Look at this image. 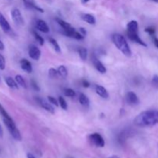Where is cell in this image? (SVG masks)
<instances>
[{
    "mask_svg": "<svg viewBox=\"0 0 158 158\" xmlns=\"http://www.w3.org/2000/svg\"><path fill=\"white\" fill-rule=\"evenodd\" d=\"M0 81H1V78H0Z\"/></svg>",
    "mask_w": 158,
    "mask_h": 158,
    "instance_id": "cell-46",
    "label": "cell"
},
{
    "mask_svg": "<svg viewBox=\"0 0 158 158\" xmlns=\"http://www.w3.org/2000/svg\"><path fill=\"white\" fill-rule=\"evenodd\" d=\"M33 34L34 38H35V40L37 41L38 43L40 44V46H43L44 43H45V41H44L43 38L42 37L41 35H40V34L38 33L37 32L35 31V30H33Z\"/></svg>",
    "mask_w": 158,
    "mask_h": 158,
    "instance_id": "cell-25",
    "label": "cell"
},
{
    "mask_svg": "<svg viewBox=\"0 0 158 158\" xmlns=\"http://www.w3.org/2000/svg\"><path fill=\"white\" fill-rule=\"evenodd\" d=\"M152 84L156 88H158V75H154L152 78Z\"/></svg>",
    "mask_w": 158,
    "mask_h": 158,
    "instance_id": "cell-34",
    "label": "cell"
},
{
    "mask_svg": "<svg viewBox=\"0 0 158 158\" xmlns=\"http://www.w3.org/2000/svg\"><path fill=\"white\" fill-rule=\"evenodd\" d=\"M5 81H6V83L7 84L9 87H10L11 89H19V85L17 82L16 81V79H14L13 78L10 77H7L5 78Z\"/></svg>",
    "mask_w": 158,
    "mask_h": 158,
    "instance_id": "cell-18",
    "label": "cell"
},
{
    "mask_svg": "<svg viewBox=\"0 0 158 158\" xmlns=\"http://www.w3.org/2000/svg\"><path fill=\"white\" fill-rule=\"evenodd\" d=\"M0 27L6 33H9L12 30L9 22L1 13H0Z\"/></svg>",
    "mask_w": 158,
    "mask_h": 158,
    "instance_id": "cell-11",
    "label": "cell"
},
{
    "mask_svg": "<svg viewBox=\"0 0 158 158\" xmlns=\"http://www.w3.org/2000/svg\"><path fill=\"white\" fill-rule=\"evenodd\" d=\"M82 1V2H83V3H86V2H88L89 1V0H81Z\"/></svg>",
    "mask_w": 158,
    "mask_h": 158,
    "instance_id": "cell-41",
    "label": "cell"
},
{
    "mask_svg": "<svg viewBox=\"0 0 158 158\" xmlns=\"http://www.w3.org/2000/svg\"><path fill=\"white\" fill-rule=\"evenodd\" d=\"M82 85H83V87L88 88L90 86V83H89V81L86 80V79H83V80H82Z\"/></svg>",
    "mask_w": 158,
    "mask_h": 158,
    "instance_id": "cell-35",
    "label": "cell"
},
{
    "mask_svg": "<svg viewBox=\"0 0 158 158\" xmlns=\"http://www.w3.org/2000/svg\"><path fill=\"white\" fill-rule=\"evenodd\" d=\"M81 18L84 22L87 23L89 25H95L96 24V18L91 14L89 13H85L81 16Z\"/></svg>",
    "mask_w": 158,
    "mask_h": 158,
    "instance_id": "cell-17",
    "label": "cell"
},
{
    "mask_svg": "<svg viewBox=\"0 0 158 158\" xmlns=\"http://www.w3.org/2000/svg\"><path fill=\"white\" fill-rule=\"evenodd\" d=\"M58 101H59V105H60V106L61 108H62V110H67V108H68V105H67V101H66V100H65L64 98L61 96H59Z\"/></svg>",
    "mask_w": 158,
    "mask_h": 158,
    "instance_id": "cell-26",
    "label": "cell"
},
{
    "mask_svg": "<svg viewBox=\"0 0 158 158\" xmlns=\"http://www.w3.org/2000/svg\"><path fill=\"white\" fill-rule=\"evenodd\" d=\"M6 68V60L2 54H0V69L4 70Z\"/></svg>",
    "mask_w": 158,
    "mask_h": 158,
    "instance_id": "cell-30",
    "label": "cell"
},
{
    "mask_svg": "<svg viewBox=\"0 0 158 158\" xmlns=\"http://www.w3.org/2000/svg\"><path fill=\"white\" fill-rule=\"evenodd\" d=\"M15 79L16 81L17 82L18 85L20 86L21 87L24 88V89H26L27 88V84H26V82L25 79L23 78L21 75H16L15 77Z\"/></svg>",
    "mask_w": 158,
    "mask_h": 158,
    "instance_id": "cell-22",
    "label": "cell"
},
{
    "mask_svg": "<svg viewBox=\"0 0 158 158\" xmlns=\"http://www.w3.org/2000/svg\"><path fill=\"white\" fill-rule=\"evenodd\" d=\"M89 140L92 144L97 147H103L104 145H105L104 139L100 133H92L89 136Z\"/></svg>",
    "mask_w": 158,
    "mask_h": 158,
    "instance_id": "cell-4",
    "label": "cell"
},
{
    "mask_svg": "<svg viewBox=\"0 0 158 158\" xmlns=\"http://www.w3.org/2000/svg\"><path fill=\"white\" fill-rule=\"evenodd\" d=\"M95 91H96V94L99 95L100 97L103 98V99H108L109 97L108 91H107L106 88L103 87V86L100 85L95 86Z\"/></svg>",
    "mask_w": 158,
    "mask_h": 158,
    "instance_id": "cell-15",
    "label": "cell"
},
{
    "mask_svg": "<svg viewBox=\"0 0 158 158\" xmlns=\"http://www.w3.org/2000/svg\"><path fill=\"white\" fill-rule=\"evenodd\" d=\"M48 100H49V102H50L51 104H52V105H55L56 106H60V105H59V101L56 100V99H55V97H53V96H49Z\"/></svg>",
    "mask_w": 158,
    "mask_h": 158,
    "instance_id": "cell-31",
    "label": "cell"
},
{
    "mask_svg": "<svg viewBox=\"0 0 158 158\" xmlns=\"http://www.w3.org/2000/svg\"><path fill=\"white\" fill-rule=\"evenodd\" d=\"M11 16L12 19L17 26H23L24 25V19L22 16V13L19 11V9L14 8L11 11Z\"/></svg>",
    "mask_w": 158,
    "mask_h": 158,
    "instance_id": "cell-5",
    "label": "cell"
},
{
    "mask_svg": "<svg viewBox=\"0 0 158 158\" xmlns=\"http://www.w3.org/2000/svg\"><path fill=\"white\" fill-rule=\"evenodd\" d=\"M20 67L23 71H25L26 73H31L33 72V67L32 63L29 62L26 59H22L19 62Z\"/></svg>",
    "mask_w": 158,
    "mask_h": 158,
    "instance_id": "cell-12",
    "label": "cell"
},
{
    "mask_svg": "<svg viewBox=\"0 0 158 158\" xmlns=\"http://www.w3.org/2000/svg\"><path fill=\"white\" fill-rule=\"evenodd\" d=\"M3 122H4L6 127H7L8 130L9 131L12 137L18 141H21L22 140V135H21L20 131L17 128L16 125L14 123L13 119H3Z\"/></svg>",
    "mask_w": 158,
    "mask_h": 158,
    "instance_id": "cell-3",
    "label": "cell"
},
{
    "mask_svg": "<svg viewBox=\"0 0 158 158\" xmlns=\"http://www.w3.org/2000/svg\"><path fill=\"white\" fill-rule=\"evenodd\" d=\"M79 102L82 106L86 107V108H87V107L89 106V99L87 97V96L86 94H83V93L79 94Z\"/></svg>",
    "mask_w": 158,
    "mask_h": 158,
    "instance_id": "cell-19",
    "label": "cell"
},
{
    "mask_svg": "<svg viewBox=\"0 0 158 158\" xmlns=\"http://www.w3.org/2000/svg\"><path fill=\"white\" fill-rule=\"evenodd\" d=\"M56 23H58V25L62 28L63 31L68 30V29H69L70 28H72L70 24H69V23L66 22V21H64L63 19H60V18H56Z\"/></svg>",
    "mask_w": 158,
    "mask_h": 158,
    "instance_id": "cell-20",
    "label": "cell"
},
{
    "mask_svg": "<svg viewBox=\"0 0 158 158\" xmlns=\"http://www.w3.org/2000/svg\"><path fill=\"white\" fill-rule=\"evenodd\" d=\"M78 52H79V56L82 60L83 61L86 60V59H87V55H88V51L86 49L83 48V47H81V48L79 49Z\"/></svg>",
    "mask_w": 158,
    "mask_h": 158,
    "instance_id": "cell-24",
    "label": "cell"
},
{
    "mask_svg": "<svg viewBox=\"0 0 158 158\" xmlns=\"http://www.w3.org/2000/svg\"><path fill=\"white\" fill-rule=\"evenodd\" d=\"M145 32L146 33H147L150 34L151 36H154V35H155V33H156V30H155V29H154V27L150 26V27L146 28Z\"/></svg>",
    "mask_w": 158,
    "mask_h": 158,
    "instance_id": "cell-32",
    "label": "cell"
},
{
    "mask_svg": "<svg viewBox=\"0 0 158 158\" xmlns=\"http://www.w3.org/2000/svg\"><path fill=\"white\" fill-rule=\"evenodd\" d=\"M127 36H128V38H129L131 41L134 42V43L139 44L140 46H144V47H147V45L146 44L145 42L143 41V40L140 38L139 34H128Z\"/></svg>",
    "mask_w": 158,
    "mask_h": 158,
    "instance_id": "cell-16",
    "label": "cell"
},
{
    "mask_svg": "<svg viewBox=\"0 0 158 158\" xmlns=\"http://www.w3.org/2000/svg\"><path fill=\"white\" fill-rule=\"evenodd\" d=\"M79 32L82 34V35H84V36H86V33H86V29H84L83 27L79 28Z\"/></svg>",
    "mask_w": 158,
    "mask_h": 158,
    "instance_id": "cell-36",
    "label": "cell"
},
{
    "mask_svg": "<svg viewBox=\"0 0 158 158\" xmlns=\"http://www.w3.org/2000/svg\"><path fill=\"white\" fill-rule=\"evenodd\" d=\"M24 4H25L26 7H27L28 9H34L36 10L40 13H44V10L42 8L39 7L37 5L35 4V0H23Z\"/></svg>",
    "mask_w": 158,
    "mask_h": 158,
    "instance_id": "cell-14",
    "label": "cell"
},
{
    "mask_svg": "<svg viewBox=\"0 0 158 158\" xmlns=\"http://www.w3.org/2000/svg\"><path fill=\"white\" fill-rule=\"evenodd\" d=\"M108 158H119V157L117 156H116V155H113V156L110 157H108Z\"/></svg>",
    "mask_w": 158,
    "mask_h": 158,
    "instance_id": "cell-42",
    "label": "cell"
},
{
    "mask_svg": "<svg viewBox=\"0 0 158 158\" xmlns=\"http://www.w3.org/2000/svg\"><path fill=\"white\" fill-rule=\"evenodd\" d=\"M151 1H153V2H157V3H158V0H151Z\"/></svg>",
    "mask_w": 158,
    "mask_h": 158,
    "instance_id": "cell-43",
    "label": "cell"
},
{
    "mask_svg": "<svg viewBox=\"0 0 158 158\" xmlns=\"http://www.w3.org/2000/svg\"><path fill=\"white\" fill-rule=\"evenodd\" d=\"M93 63H94V67L96 68V69L99 73H100L101 74H104L106 73V68L96 57L93 58Z\"/></svg>",
    "mask_w": 158,
    "mask_h": 158,
    "instance_id": "cell-13",
    "label": "cell"
},
{
    "mask_svg": "<svg viewBox=\"0 0 158 158\" xmlns=\"http://www.w3.org/2000/svg\"><path fill=\"white\" fill-rule=\"evenodd\" d=\"M0 115L2 116V120L3 119H11V117L9 115L8 113L6 112V110H5V108L2 106L1 103H0Z\"/></svg>",
    "mask_w": 158,
    "mask_h": 158,
    "instance_id": "cell-27",
    "label": "cell"
},
{
    "mask_svg": "<svg viewBox=\"0 0 158 158\" xmlns=\"http://www.w3.org/2000/svg\"><path fill=\"white\" fill-rule=\"evenodd\" d=\"M35 27L38 30L43 33H48L50 32V27L47 25V23L43 19H37L35 21Z\"/></svg>",
    "mask_w": 158,
    "mask_h": 158,
    "instance_id": "cell-10",
    "label": "cell"
},
{
    "mask_svg": "<svg viewBox=\"0 0 158 158\" xmlns=\"http://www.w3.org/2000/svg\"><path fill=\"white\" fill-rule=\"evenodd\" d=\"M27 158H35V157L31 154H27Z\"/></svg>",
    "mask_w": 158,
    "mask_h": 158,
    "instance_id": "cell-40",
    "label": "cell"
},
{
    "mask_svg": "<svg viewBox=\"0 0 158 158\" xmlns=\"http://www.w3.org/2000/svg\"><path fill=\"white\" fill-rule=\"evenodd\" d=\"M67 158H73V157H68Z\"/></svg>",
    "mask_w": 158,
    "mask_h": 158,
    "instance_id": "cell-45",
    "label": "cell"
},
{
    "mask_svg": "<svg viewBox=\"0 0 158 158\" xmlns=\"http://www.w3.org/2000/svg\"><path fill=\"white\" fill-rule=\"evenodd\" d=\"M48 40H49V42L50 43V44L52 45V48L54 49V50L56 51V52H58V53L61 52L60 46L59 43H57V41H56L55 39H53V38H52V37H50L48 39Z\"/></svg>",
    "mask_w": 158,
    "mask_h": 158,
    "instance_id": "cell-23",
    "label": "cell"
},
{
    "mask_svg": "<svg viewBox=\"0 0 158 158\" xmlns=\"http://www.w3.org/2000/svg\"><path fill=\"white\" fill-rule=\"evenodd\" d=\"M46 1H48V2H52V0H46Z\"/></svg>",
    "mask_w": 158,
    "mask_h": 158,
    "instance_id": "cell-44",
    "label": "cell"
},
{
    "mask_svg": "<svg viewBox=\"0 0 158 158\" xmlns=\"http://www.w3.org/2000/svg\"><path fill=\"white\" fill-rule=\"evenodd\" d=\"M35 100H36V102L38 103V104L41 106L42 108H43L44 110H46V111H48L49 113H52V114H54L55 108L52 106V104L50 103V102H47L44 99H42V98L40 97L35 98Z\"/></svg>",
    "mask_w": 158,
    "mask_h": 158,
    "instance_id": "cell-6",
    "label": "cell"
},
{
    "mask_svg": "<svg viewBox=\"0 0 158 158\" xmlns=\"http://www.w3.org/2000/svg\"><path fill=\"white\" fill-rule=\"evenodd\" d=\"M126 100H127V103L132 106H137L140 103V100L137 95L134 92L132 91L127 93V95H126Z\"/></svg>",
    "mask_w": 158,
    "mask_h": 158,
    "instance_id": "cell-7",
    "label": "cell"
},
{
    "mask_svg": "<svg viewBox=\"0 0 158 158\" xmlns=\"http://www.w3.org/2000/svg\"><path fill=\"white\" fill-rule=\"evenodd\" d=\"M112 41L115 46L123 53L124 56L127 57H130L132 56V51L130 48L129 45L127 43V40L124 36L119 33H114L112 35Z\"/></svg>",
    "mask_w": 158,
    "mask_h": 158,
    "instance_id": "cell-2",
    "label": "cell"
},
{
    "mask_svg": "<svg viewBox=\"0 0 158 158\" xmlns=\"http://www.w3.org/2000/svg\"><path fill=\"white\" fill-rule=\"evenodd\" d=\"M139 29V26H138L137 21L131 20L127 25V35L128 34H139L138 30Z\"/></svg>",
    "mask_w": 158,
    "mask_h": 158,
    "instance_id": "cell-9",
    "label": "cell"
},
{
    "mask_svg": "<svg viewBox=\"0 0 158 158\" xmlns=\"http://www.w3.org/2000/svg\"><path fill=\"white\" fill-rule=\"evenodd\" d=\"M2 136H3V130L2 126L0 125V137H2Z\"/></svg>",
    "mask_w": 158,
    "mask_h": 158,
    "instance_id": "cell-39",
    "label": "cell"
},
{
    "mask_svg": "<svg viewBox=\"0 0 158 158\" xmlns=\"http://www.w3.org/2000/svg\"><path fill=\"white\" fill-rule=\"evenodd\" d=\"M133 123L140 127H153L158 124V110H148L140 113L134 118Z\"/></svg>",
    "mask_w": 158,
    "mask_h": 158,
    "instance_id": "cell-1",
    "label": "cell"
},
{
    "mask_svg": "<svg viewBox=\"0 0 158 158\" xmlns=\"http://www.w3.org/2000/svg\"><path fill=\"white\" fill-rule=\"evenodd\" d=\"M49 77L51 79H55V78H57L59 77L58 72H57V69H54V68H50L49 69Z\"/></svg>",
    "mask_w": 158,
    "mask_h": 158,
    "instance_id": "cell-29",
    "label": "cell"
},
{
    "mask_svg": "<svg viewBox=\"0 0 158 158\" xmlns=\"http://www.w3.org/2000/svg\"><path fill=\"white\" fill-rule=\"evenodd\" d=\"M57 72H58L59 77L63 78V79L67 78V75H68V71H67V67L63 65H61L57 68Z\"/></svg>",
    "mask_w": 158,
    "mask_h": 158,
    "instance_id": "cell-21",
    "label": "cell"
},
{
    "mask_svg": "<svg viewBox=\"0 0 158 158\" xmlns=\"http://www.w3.org/2000/svg\"><path fill=\"white\" fill-rule=\"evenodd\" d=\"M28 52H29V57L34 60H39L40 59V56H41V51L37 46H35V45H30L29 46V50H28Z\"/></svg>",
    "mask_w": 158,
    "mask_h": 158,
    "instance_id": "cell-8",
    "label": "cell"
},
{
    "mask_svg": "<svg viewBox=\"0 0 158 158\" xmlns=\"http://www.w3.org/2000/svg\"><path fill=\"white\" fill-rule=\"evenodd\" d=\"M5 48V46H4V43H2L1 40H0V50H3Z\"/></svg>",
    "mask_w": 158,
    "mask_h": 158,
    "instance_id": "cell-38",
    "label": "cell"
},
{
    "mask_svg": "<svg viewBox=\"0 0 158 158\" xmlns=\"http://www.w3.org/2000/svg\"><path fill=\"white\" fill-rule=\"evenodd\" d=\"M31 86L32 87H33V89L34 90H35V91H40V86H39L37 83H36L34 79H32L31 80Z\"/></svg>",
    "mask_w": 158,
    "mask_h": 158,
    "instance_id": "cell-33",
    "label": "cell"
},
{
    "mask_svg": "<svg viewBox=\"0 0 158 158\" xmlns=\"http://www.w3.org/2000/svg\"><path fill=\"white\" fill-rule=\"evenodd\" d=\"M153 41H154V45H155V46L158 49V39L155 36V35L153 36Z\"/></svg>",
    "mask_w": 158,
    "mask_h": 158,
    "instance_id": "cell-37",
    "label": "cell"
},
{
    "mask_svg": "<svg viewBox=\"0 0 158 158\" xmlns=\"http://www.w3.org/2000/svg\"><path fill=\"white\" fill-rule=\"evenodd\" d=\"M64 95L68 97H74L76 96V93L71 88H66L64 89Z\"/></svg>",
    "mask_w": 158,
    "mask_h": 158,
    "instance_id": "cell-28",
    "label": "cell"
}]
</instances>
